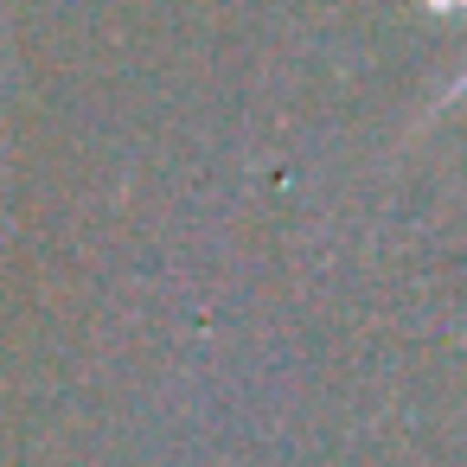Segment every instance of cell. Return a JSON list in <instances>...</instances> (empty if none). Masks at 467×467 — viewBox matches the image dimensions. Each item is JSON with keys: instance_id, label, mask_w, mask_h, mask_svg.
I'll return each mask as SVG.
<instances>
[{"instance_id": "6da1fadb", "label": "cell", "mask_w": 467, "mask_h": 467, "mask_svg": "<svg viewBox=\"0 0 467 467\" xmlns=\"http://www.w3.org/2000/svg\"><path fill=\"white\" fill-rule=\"evenodd\" d=\"M461 7H467V0H461Z\"/></svg>"}]
</instances>
